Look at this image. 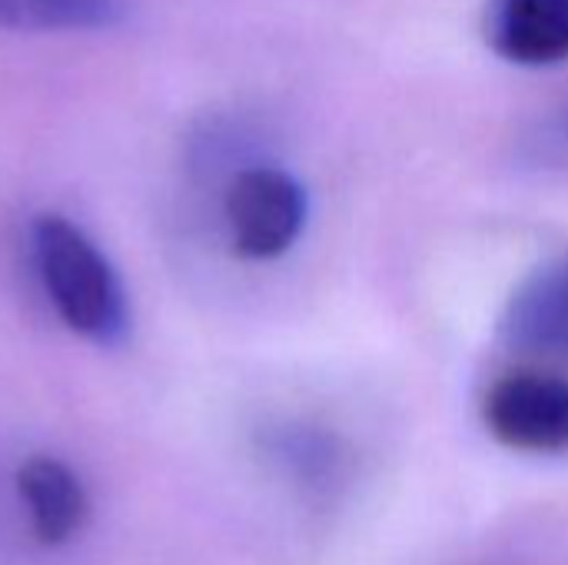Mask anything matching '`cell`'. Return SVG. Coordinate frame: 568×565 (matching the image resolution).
Instances as JSON below:
<instances>
[{"label":"cell","instance_id":"obj_7","mask_svg":"<svg viewBox=\"0 0 568 565\" xmlns=\"http://www.w3.org/2000/svg\"><path fill=\"white\" fill-rule=\"evenodd\" d=\"M120 20V0H0V27L30 33L106 30Z\"/></svg>","mask_w":568,"mask_h":565},{"label":"cell","instance_id":"obj_8","mask_svg":"<svg viewBox=\"0 0 568 565\" xmlns=\"http://www.w3.org/2000/svg\"><path fill=\"white\" fill-rule=\"evenodd\" d=\"M532 167H546V170H566L568 167V100L559 103L556 110H549L546 117H539L526 137H523V150H519Z\"/></svg>","mask_w":568,"mask_h":565},{"label":"cell","instance_id":"obj_6","mask_svg":"<svg viewBox=\"0 0 568 565\" xmlns=\"http://www.w3.org/2000/svg\"><path fill=\"white\" fill-rule=\"evenodd\" d=\"M17 490L27 503L33 533L43 546H60L80 533L87 519V493L60 460H27L17 473Z\"/></svg>","mask_w":568,"mask_h":565},{"label":"cell","instance_id":"obj_5","mask_svg":"<svg viewBox=\"0 0 568 565\" xmlns=\"http://www.w3.org/2000/svg\"><path fill=\"white\" fill-rule=\"evenodd\" d=\"M486 43L516 67H556L568 60V0H489Z\"/></svg>","mask_w":568,"mask_h":565},{"label":"cell","instance_id":"obj_4","mask_svg":"<svg viewBox=\"0 0 568 565\" xmlns=\"http://www.w3.org/2000/svg\"><path fill=\"white\" fill-rule=\"evenodd\" d=\"M499 340L509 350L568 360V256L532 270L506 300Z\"/></svg>","mask_w":568,"mask_h":565},{"label":"cell","instance_id":"obj_1","mask_svg":"<svg viewBox=\"0 0 568 565\" xmlns=\"http://www.w3.org/2000/svg\"><path fill=\"white\" fill-rule=\"evenodd\" d=\"M33 253L50 303L73 333L103 346L123 340L130 326L123 283L80 226L43 213L33 223Z\"/></svg>","mask_w":568,"mask_h":565},{"label":"cell","instance_id":"obj_2","mask_svg":"<svg viewBox=\"0 0 568 565\" xmlns=\"http://www.w3.org/2000/svg\"><path fill=\"white\" fill-rule=\"evenodd\" d=\"M310 196L303 183L280 167H246L226 190V223L240 256L276 260L306 230Z\"/></svg>","mask_w":568,"mask_h":565},{"label":"cell","instance_id":"obj_3","mask_svg":"<svg viewBox=\"0 0 568 565\" xmlns=\"http://www.w3.org/2000/svg\"><path fill=\"white\" fill-rule=\"evenodd\" d=\"M486 430L519 453L568 450V380L552 373H509L483 403Z\"/></svg>","mask_w":568,"mask_h":565}]
</instances>
